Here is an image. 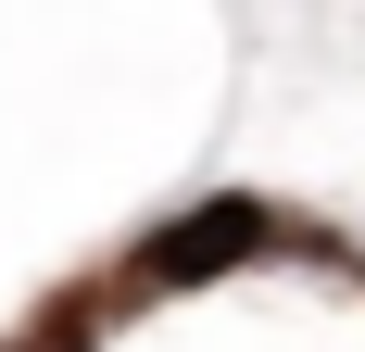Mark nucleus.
<instances>
[{"instance_id": "nucleus-2", "label": "nucleus", "mask_w": 365, "mask_h": 352, "mask_svg": "<svg viewBox=\"0 0 365 352\" xmlns=\"http://www.w3.org/2000/svg\"><path fill=\"white\" fill-rule=\"evenodd\" d=\"M101 327H113V302H101V289H63V302H38V315L13 327L0 352H101Z\"/></svg>"}, {"instance_id": "nucleus-1", "label": "nucleus", "mask_w": 365, "mask_h": 352, "mask_svg": "<svg viewBox=\"0 0 365 352\" xmlns=\"http://www.w3.org/2000/svg\"><path fill=\"white\" fill-rule=\"evenodd\" d=\"M264 264H290V202H264V189H189L177 214H151L126 264L101 277L113 315H139V302H189V289H227V277H264Z\"/></svg>"}]
</instances>
